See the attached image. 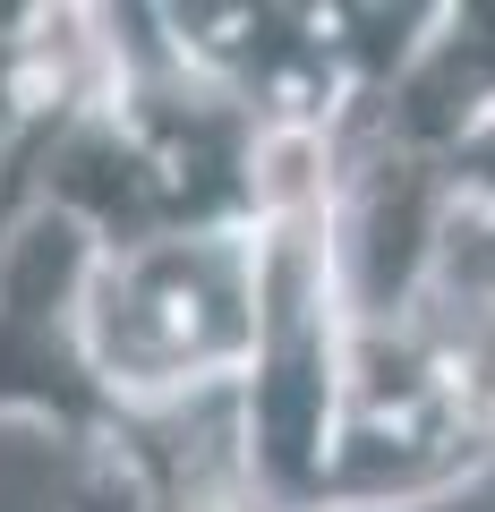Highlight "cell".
Instances as JSON below:
<instances>
[{
  "label": "cell",
  "mask_w": 495,
  "mask_h": 512,
  "mask_svg": "<svg viewBox=\"0 0 495 512\" xmlns=\"http://www.w3.org/2000/svg\"><path fill=\"white\" fill-rule=\"evenodd\" d=\"M325 188L265 214V316L257 359L239 376V453L265 512H325L333 427L350 384V291L333 265Z\"/></svg>",
  "instance_id": "7a4b0ae2"
},
{
  "label": "cell",
  "mask_w": 495,
  "mask_h": 512,
  "mask_svg": "<svg viewBox=\"0 0 495 512\" xmlns=\"http://www.w3.org/2000/svg\"><path fill=\"white\" fill-rule=\"evenodd\" d=\"M163 26L265 137H333L359 111L333 0H163Z\"/></svg>",
  "instance_id": "5b68a950"
},
{
  "label": "cell",
  "mask_w": 495,
  "mask_h": 512,
  "mask_svg": "<svg viewBox=\"0 0 495 512\" xmlns=\"http://www.w3.org/2000/svg\"><path fill=\"white\" fill-rule=\"evenodd\" d=\"M495 470V427L470 402L461 367L419 316H350V384L333 427L325 512H402Z\"/></svg>",
  "instance_id": "3957f363"
},
{
  "label": "cell",
  "mask_w": 495,
  "mask_h": 512,
  "mask_svg": "<svg viewBox=\"0 0 495 512\" xmlns=\"http://www.w3.org/2000/svg\"><path fill=\"white\" fill-rule=\"evenodd\" d=\"M94 256L103 248L52 205H35L0 239V419L52 427L60 453H86L120 427V402L103 393L86 350Z\"/></svg>",
  "instance_id": "277c9868"
},
{
  "label": "cell",
  "mask_w": 495,
  "mask_h": 512,
  "mask_svg": "<svg viewBox=\"0 0 495 512\" xmlns=\"http://www.w3.org/2000/svg\"><path fill=\"white\" fill-rule=\"evenodd\" d=\"M265 316V222L257 231H188L94 256L86 274V350L120 419L239 393Z\"/></svg>",
  "instance_id": "6da1fadb"
}]
</instances>
